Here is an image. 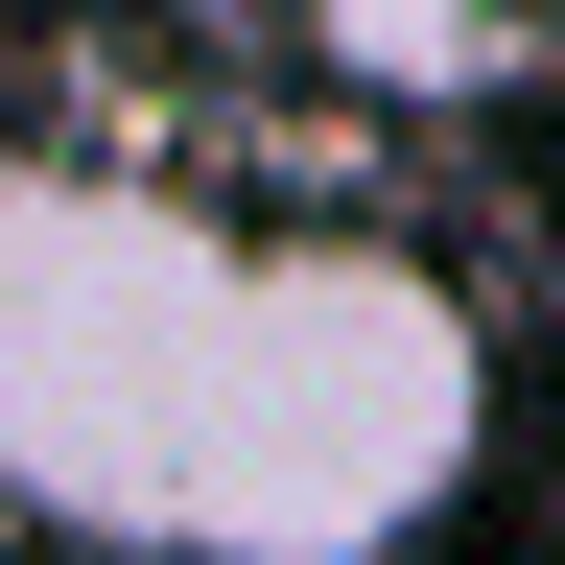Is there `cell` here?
<instances>
[{
	"label": "cell",
	"mask_w": 565,
	"mask_h": 565,
	"mask_svg": "<svg viewBox=\"0 0 565 565\" xmlns=\"http://www.w3.org/2000/svg\"><path fill=\"white\" fill-rule=\"evenodd\" d=\"M494 471L448 259L0 141V494L166 565H401Z\"/></svg>",
	"instance_id": "6da1fadb"
},
{
	"label": "cell",
	"mask_w": 565,
	"mask_h": 565,
	"mask_svg": "<svg viewBox=\"0 0 565 565\" xmlns=\"http://www.w3.org/2000/svg\"><path fill=\"white\" fill-rule=\"evenodd\" d=\"M282 47L330 95H494L519 71V0H282Z\"/></svg>",
	"instance_id": "7a4b0ae2"
}]
</instances>
